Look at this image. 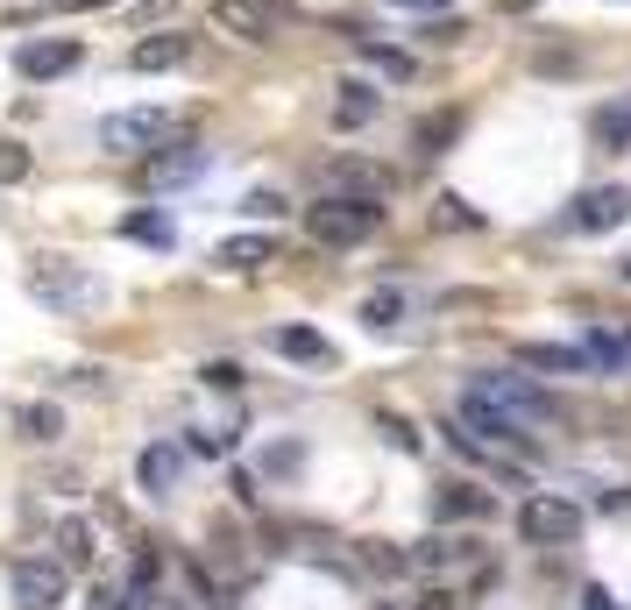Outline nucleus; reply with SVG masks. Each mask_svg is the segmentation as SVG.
Returning a JSON list of instances; mask_svg holds the SVG:
<instances>
[{"mask_svg":"<svg viewBox=\"0 0 631 610\" xmlns=\"http://www.w3.org/2000/svg\"><path fill=\"white\" fill-rule=\"evenodd\" d=\"M603 142H610V149H631V100L603 114Z\"/></svg>","mask_w":631,"mask_h":610,"instance_id":"29","label":"nucleus"},{"mask_svg":"<svg viewBox=\"0 0 631 610\" xmlns=\"http://www.w3.org/2000/svg\"><path fill=\"white\" fill-rule=\"evenodd\" d=\"M376 107H384V100H376V86L348 79V86H341V100H334V128H369Z\"/></svg>","mask_w":631,"mask_h":610,"instance_id":"17","label":"nucleus"},{"mask_svg":"<svg viewBox=\"0 0 631 610\" xmlns=\"http://www.w3.org/2000/svg\"><path fill=\"white\" fill-rule=\"evenodd\" d=\"M57 426H65L57 405H29V412H22V433H29V441H57Z\"/></svg>","mask_w":631,"mask_h":610,"instance_id":"26","label":"nucleus"},{"mask_svg":"<svg viewBox=\"0 0 631 610\" xmlns=\"http://www.w3.org/2000/svg\"><path fill=\"white\" fill-rule=\"evenodd\" d=\"M178 65H193V36L164 29V36H142L136 43V71H178Z\"/></svg>","mask_w":631,"mask_h":610,"instance_id":"14","label":"nucleus"},{"mask_svg":"<svg viewBox=\"0 0 631 610\" xmlns=\"http://www.w3.org/2000/svg\"><path fill=\"white\" fill-rule=\"evenodd\" d=\"M79 36H50V43H22L14 50V71L22 79H65V71H79Z\"/></svg>","mask_w":631,"mask_h":610,"instance_id":"9","label":"nucleus"},{"mask_svg":"<svg viewBox=\"0 0 631 610\" xmlns=\"http://www.w3.org/2000/svg\"><path fill=\"white\" fill-rule=\"evenodd\" d=\"M206 384H214V391H235L241 370H235V362H206Z\"/></svg>","mask_w":631,"mask_h":610,"instance_id":"35","label":"nucleus"},{"mask_svg":"<svg viewBox=\"0 0 631 610\" xmlns=\"http://www.w3.org/2000/svg\"><path fill=\"white\" fill-rule=\"evenodd\" d=\"M589 355H597V370H631V334H610V327H589L582 341Z\"/></svg>","mask_w":631,"mask_h":610,"instance_id":"21","label":"nucleus"},{"mask_svg":"<svg viewBox=\"0 0 631 610\" xmlns=\"http://www.w3.org/2000/svg\"><path fill=\"white\" fill-rule=\"evenodd\" d=\"M65 575H71V568L57 554L14 561V603H22V610H57V603H65Z\"/></svg>","mask_w":631,"mask_h":610,"instance_id":"7","label":"nucleus"},{"mask_svg":"<svg viewBox=\"0 0 631 610\" xmlns=\"http://www.w3.org/2000/svg\"><path fill=\"white\" fill-rule=\"evenodd\" d=\"M199 170H206V149L178 142V149H157V157H149V185H185V178H199Z\"/></svg>","mask_w":631,"mask_h":610,"instance_id":"15","label":"nucleus"},{"mask_svg":"<svg viewBox=\"0 0 631 610\" xmlns=\"http://www.w3.org/2000/svg\"><path fill=\"white\" fill-rule=\"evenodd\" d=\"M624 284H631V263H624Z\"/></svg>","mask_w":631,"mask_h":610,"instance_id":"40","label":"nucleus"},{"mask_svg":"<svg viewBox=\"0 0 631 610\" xmlns=\"http://www.w3.org/2000/svg\"><path fill=\"white\" fill-rule=\"evenodd\" d=\"M241 214H256V220H284V214H292V199H284V193H248V199H241Z\"/></svg>","mask_w":631,"mask_h":610,"instance_id":"28","label":"nucleus"},{"mask_svg":"<svg viewBox=\"0 0 631 610\" xmlns=\"http://www.w3.org/2000/svg\"><path fill=\"white\" fill-rule=\"evenodd\" d=\"M391 8H405V14H433V8H454V0H391Z\"/></svg>","mask_w":631,"mask_h":610,"instance_id":"38","label":"nucleus"},{"mask_svg":"<svg viewBox=\"0 0 631 610\" xmlns=\"http://www.w3.org/2000/svg\"><path fill=\"white\" fill-rule=\"evenodd\" d=\"M121 235L142 242V249H170V242H178V227H170V214H149V206H142V214L121 220Z\"/></svg>","mask_w":631,"mask_h":610,"instance_id":"19","label":"nucleus"},{"mask_svg":"<svg viewBox=\"0 0 631 610\" xmlns=\"http://www.w3.org/2000/svg\"><path fill=\"white\" fill-rule=\"evenodd\" d=\"M440 504H447V511H483V498H475L469 483H454V490H447V498H440Z\"/></svg>","mask_w":631,"mask_h":610,"instance_id":"37","label":"nucleus"},{"mask_svg":"<svg viewBox=\"0 0 631 610\" xmlns=\"http://www.w3.org/2000/svg\"><path fill=\"white\" fill-rule=\"evenodd\" d=\"M433 227H462V235H475V227H483V214H475L469 199H454V193H440L433 199Z\"/></svg>","mask_w":631,"mask_h":610,"instance_id":"24","label":"nucleus"},{"mask_svg":"<svg viewBox=\"0 0 631 610\" xmlns=\"http://www.w3.org/2000/svg\"><path fill=\"white\" fill-rule=\"evenodd\" d=\"M454 419H462L475 441H490V447H519V441H525V419H519V412H504L496 397H483L475 384L462 391V412H454Z\"/></svg>","mask_w":631,"mask_h":610,"instance_id":"5","label":"nucleus"},{"mask_svg":"<svg viewBox=\"0 0 631 610\" xmlns=\"http://www.w3.org/2000/svg\"><path fill=\"white\" fill-rule=\"evenodd\" d=\"M50 547H57V561H65V568H92V525L86 519H65Z\"/></svg>","mask_w":631,"mask_h":610,"instance_id":"20","label":"nucleus"},{"mask_svg":"<svg viewBox=\"0 0 631 610\" xmlns=\"http://www.w3.org/2000/svg\"><path fill=\"white\" fill-rule=\"evenodd\" d=\"M362 319H369V327H397V319H405V298H397V292H376L369 305H362Z\"/></svg>","mask_w":631,"mask_h":610,"instance_id":"25","label":"nucleus"},{"mask_svg":"<svg viewBox=\"0 0 631 610\" xmlns=\"http://www.w3.org/2000/svg\"><path fill=\"white\" fill-rule=\"evenodd\" d=\"M29 292L43 298V305H92V298H100V277L71 270V263H50V270L29 277Z\"/></svg>","mask_w":631,"mask_h":610,"instance_id":"10","label":"nucleus"},{"mask_svg":"<svg viewBox=\"0 0 631 610\" xmlns=\"http://www.w3.org/2000/svg\"><path fill=\"white\" fill-rule=\"evenodd\" d=\"M412 561L418 568H469V561H483V554H475V540H426Z\"/></svg>","mask_w":631,"mask_h":610,"instance_id":"22","label":"nucleus"},{"mask_svg":"<svg viewBox=\"0 0 631 610\" xmlns=\"http://www.w3.org/2000/svg\"><path fill=\"white\" fill-rule=\"evenodd\" d=\"M319 249H362V242L384 227V199H355V193H327L319 206H305Z\"/></svg>","mask_w":631,"mask_h":610,"instance_id":"1","label":"nucleus"},{"mask_svg":"<svg viewBox=\"0 0 631 610\" xmlns=\"http://www.w3.org/2000/svg\"><path fill=\"white\" fill-rule=\"evenodd\" d=\"M362 561H369V568H384V575H405V568H412V554H391V547H369Z\"/></svg>","mask_w":631,"mask_h":610,"instance_id":"34","label":"nucleus"},{"mask_svg":"<svg viewBox=\"0 0 631 610\" xmlns=\"http://www.w3.org/2000/svg\"><path fill=\"white\" fill-rule=\"evenodd\" d=\"M277 355H292V362H313V370H327V362H334V341H327V334H313V327H284V334H277Z\"/></svg>","mask_w":631,"mask_h":610,"instance_id":"18","label":"nucleus"},{"mask_svg":"<svg viewBox=\"0 0 631 610\" xmlns=\"http://www.w3.org/2000/svg\"><path fill=\"white\" fill-rule=\"evenodd\" d=\"M519 532L532 547H568L582 532V504L575 498H553V490H540V498L519 504Z\"/></svg>","mask_w":631,"mask_h":610,"instance_id":"3","label":"nucleus"},{"mask_svg":"<svg viewBox=\"0 0 631 610\" xmlns=\"http://www.w3.org/2000/svg\"><path fill=\"white\" fill-rule=\"evenodd\" d=\"M178 128V114L164 107H121L100 121V149H114V157H136V149H164V136Z\"/></svg>","mask_w":631,"mask_h":610,"instance_id":"2","label":"nucleus"},{"mask_svg":"<svg viewBox=\"0 0 631 610\" xmlns=\"http://www.w3.org/2000/svg\"><path fill=\"white\" fill-rule=\"evenodd\" d=\"M384 433H391V441L405 447V454H418V433H412V419H384Z\"/></svg>","mask_w":631,"mask_h":610,"instance_id":"36","label":"nucleus"},{"mask_svg":"<svg viewBox=\"0 0 631 610\" xmlns=\"http://www.w3.org/2000/svg\"><path fill=\"white\" fill-rule=\"evenodd\" d=\"M462 22H454V14H447V22H426V29H418V43H426V50H447V43H462Z\"/></svg>","mask_w":631,"mask_h":610,"instance_id":"31","label":"nucleus"},{"mask_svg":"<svg viewBox=\"0 0 631 610\" xmlns=\"http://www.w3.org/2000/svg\"><path fill=\"white\" fill-rule=\"evenodd\" d=\"M519 362H532V370H561V376H589L597 370L589 348H561V341H532V348H519Z\"/></svg>","mask_w":631,"mask_h":610,"instance_id":"16","label":"nucleus"},{"mask_svg":"<svg viewBox=\"0 0 631 610\" xmlns=\"http://www.w3.org/2000/svg\"><path fill=\"white\" fill-rule=\"evenodd\" d=\"M214 29L263 50V43H277V0H214Z\"/></svg>","mask_w":631,"mask_h":610,"instance_id":"4","label":"nucleus"},{"mask_svg":"<svg viewBox=\"0 0 631 610\" xmlns=\"http://www.w3.org/2000/svg\"><path fill=\"white\" fill-rule=\"evenodd\" d=\"M178 475H185V447L149 441V447L136 454V483L149 490V498H170V490H178Z\"/></svg>","mask_w":631,"mask_h":610,"instance_id":"11","label":"nucleus"},{"mask_svg":"<svg viewBox=\"0 0 631 610\" xmlns=\"http://www.w3.org/2000/svg\"><path fill=\"white\" fill-rule=\"evenodd\" d=\"M327 193L384 199V193H391V170H384V164H362V157H334V164H327Z\"/></svg>","mask_w":631,"mask_h":610,"instance_id":"12","label":"nucleus"},{"mask_svg":"<svg viewBox=\"0 0 631 610\" xmlns=\"http://www.w3.org/2000/svg\"><path fill=\"white\" fill-rule=\"evenodd\" d=\"M29 170H36V164H29V149H22V142H0V185H22Z\"/></svg>","mask_w":631,"mask_h":610,"instance_id":"27","label":"nucleus"},{"mask_svg":"<svg viewBox=\"0 0 631 610\" xmlns=\"http://www.w3.org/2000/svg\"><path fill=\"white\" fill-rule=\"evenodd\" d=\"M214 263L235 270V277H248V270H263V263H277V235H227L214 249Z\"/></svg>","mask_w":631,"mask_h":610,"instance_id":"13","label":"nucleus"},{"mask_svg":"<svg viewBox=\"0 0 631 610\" xmlns=\"http://www.w3.org/2000/svg\"><path fill=\"white\" fill-rule=\"evenodd\" d=\"M92 610H149V597H142V589H100Z\"/></svg>","mask_w":631,"mask_h":610,"instance_id":"32","label":"nucleus"},{"mask_svg":"<svg viewBox=\"0 0 631 610\" xmlns=\"http://www.w3.org/2000/svg\"><path fill=\"white\" fill-rule=\"evenodd\" d=\"M475 391L496 397L504 412H519L525 426H546V419H553V397H546V391H532L525 376H504V370H496V376H475Z\"/></svg>","mask_w":631,"mask_h":610,"instance_id":"8","label":"nucleus"},{"mask_svg":"<svg viewBox=\"0 0 631 610\" xmlns=\"http://www.w3.org/2000/svg\"><path fill=\"white\" fill-rule=\"evenodd\" d=\"M624 220H631L624 185H589V193L568 206V227H575V235H610V227H624Z\"/></svg>","mask_w":631,"mask_h":610,"instance_id":"6","label":"nucleus"},{"mask_svg":"<svg viewBox=\"0 0 631 610\" xmlns=\"http://www.w3.org/2000/svg\"><path fill=\"white\" fill-rule=\"evenodd\" d=\"M418 610H454V589H433V597L418 603Z\"/></svg>","mask_w":631,"mask_h":610,"instance_id":"39","label":"nucleus"},{"mask_svg":"<svg viewBox=\"0 0 631 610\" xmlns=\"http://www.w3.org/2000/svg\"><path fill=\"white\" fill-rule=\"evenodd\" d=\"M193 454H235V433L227 426H193Z\"/></svg>","mask_w":631,"mask_h":610,"instance_id":"30","label":"nucleus"},{"mask_svg":"<svg viewBox=\"0 0 631 610\" xmlns=\"http://www.w3.org/2000/svg\"><path fill=\"white\" fill-rule=\"evenodd\" d=\"M440 136H454V114H426V121H418V149H426V157H433Z\"/></svg>","mask_w":631,"mask_h":610,"instance_id":"33","label":"nucleus"},{"mask_svg":"<svg viewBox=\"0 0 631 610\" xmlns=\"http://www.w3.org/2000/svg\"><path fill=\"white\" fill-rule=\"evenodd\" d=\"M362 57H369V65L384 71V79H412V71H418V57H412V50H397V43H376V36H362Z\"/></svg>","mask_w":631,"mask_h":610,"instance_id":"23","label":"nucleus"}]
</instances>
